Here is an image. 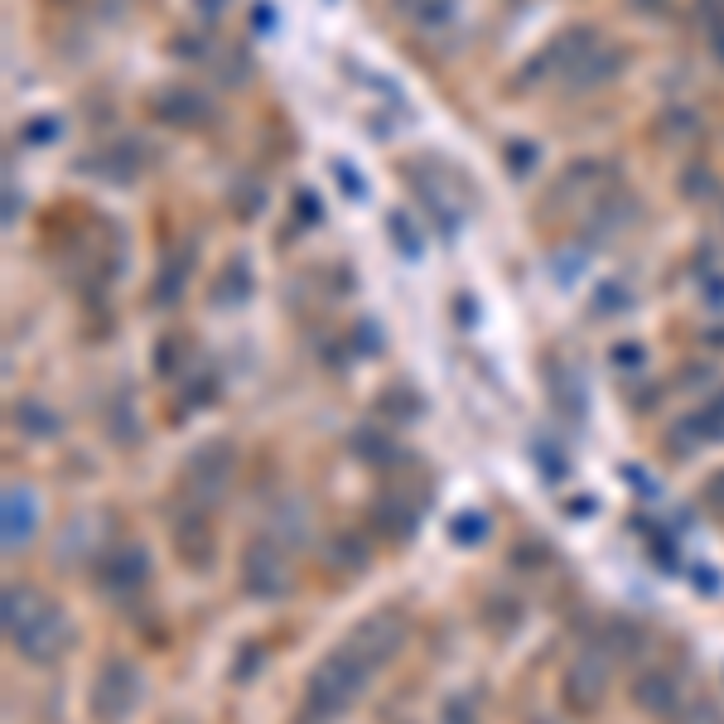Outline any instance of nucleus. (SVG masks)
I'll return each mask as SVG.
<instances>
[{
	"label": "nucleus",
	"mask_w": 724,
	"mask_h": 724,
	"mask_svg": "<svg viewBox=\"0 0 724 724\" xmlns=\"http://www.w3.org/2000/svg\"><path fill=\"white\" fill-rule=\"evenodd\" d=\"M0 623H5V638L25 662L35 666H53L63 652L73 648V623L59 604L39 594L29 585H5V599H0Z\"/></svg>",
	"instance_id": "obj_1"
},
{
	"label": "nucleus",
	"mask_w": 724,
	"mask_h": 724,
	"mask_svg": "<svg viewBox=\"0 0 724 724\" xmlns=\"http://www.w3.org/2000/svg\"><path fill=\"white\" fill-rule=\"evenodd\" d=\"M372 666L358 662L348 648H333L329 656H319L315 672H309L305 682V715L309 720H339L348 715V705L367 690V682H372Z\"/></svg>",
	"instance_id": "obj_2"
},
{
	"label": "nucleus",
	"mask_w": 724,
	"mask_h": 724,
	"mask_svg": "<svg viewBox=\"0 0 724 724\" xmlns=\"http://www.w3.org/2000/svg\"><path fill=\"white\" fill-rule=\"evenodd\" d=\"M145 696V676L131 656H107L93 676V690H87V710H93L97 724H126L136 715Z\"/></svg>",
	"instance_id": "obj_3"
},
{
	"label": "nucleus",
	"mask_w": 724,
	"mask_h": 724,
	"mask_svg": "<svg viewBox=\"0 0 724 724\" xmlns=\"http://www.w3.org/2000/svg\"><path fill=\"white\" fill-rule=\"evenodd\" d=\"M290 585H295V575H290L285 541H275L271 531L251 537L247 551H242V589H247V599H256V604H281L290 594Z\"/></svg>",
	"instance_id": "obj_4"
},
{
	"label": "nucleus",
	"mask_w": 724,
	"mask_h": 724,
	"mask_svg": "<svg viewBox=\"0 0 724 724\" xmlns=\"http://www.w3.org/2000/svg\"><path fill=\"white\" fill-rule=\"evenodd\" d=\"M237 444L232 440H204L194 454L184 459V493L194 498V503H218L222 493L232 488V478H237Z\"/></svg>",
	"instance_id": "obj_5"
},
{
	"label": "nucleus",
	"mask_w": 724,
	"mask_h": 724,
	"mask_svg": "<svg viewBox=\"0 0 724 724\" xmlns=\"http://www.w3.org/2000/svg\"><path fill=\"white\" fill-rule=\"evenodd\" d=\"M343 648L358 656V662L372 666V672H382V666L406 648V618H401L396 609H377V614L353 623L348 638H343Z\"/></svg>",
	"instance_id": "obj_6"
},
{
	"label": "nucleus",
	"mask_w": 724,
	"mask_h": 724,
	"mask_svg": "<svg viewBox=\"0 0 724 724\" xmlns=\"http://www.w3.org/2000/svg\"><path fill=\"white\" fill-rule=\"evenodd\" d=\"M93 579L107 599H131L150 585V551L145 545H107L93 565Z\"/></svg>",
	"instance_id": "obj_7"
},
{
	"label": "nucleus",
	"mask_w": 724,
	"mask_h": 724,
	"mask_svg": "<svg viewBox=\"0 0 724 724\" xmlns=\"http://www.w3.org/2000/svg\"><path fill=\"white\" fill-rule=\"evenodd\" d=\"M170 541H174V555L188 565L194 575H204L208 565L218 561V537H213V517H208L204 503L188 498V507H180L170 517Z\"/></svg>",
	"instance_id": "obj_8"
},
{
	"label": "nucleus",
	"mask_w": 724,
	"mask_h": 724,
	"mask_svg": "<svg viewBox=\"0 0 724 724\" xmlns=\"http://www.w3.org/2000/svg\"><path fill=\"white\" fill-rule=\"evenodd\" d=\"M39 493L29 483H5V498H0V541H5V555H20L39 531Z\"/></svg>",
	"instance_id": "obj_9"
},
{
	"label": "nucleus",
	"mask_w": 724,
	"mask_h": 724,
	"mask_svg": "<svg viewBox=\"0 0 724 724\" xmlns=\"http://www.w3.org/2000/svg\"><path fill=\"white\" fill-rule=\"evenodd\" d=\"M609 690V656L599 652H579L561 676V700L575 710V715H589V710L604 700Z\"/></svg>",
	"instance_id": "obj_10"
},
{
	"label": "nucleus",
	"mask_w": 724,
	"mask_h": 724,
	"mask_svg": "<svg viewBox=\"0 0 724 724\" xmlns=\"http://www.w3.org/2000/svg\"><path fill=\"white\" fill-rule=\"evenodd\" d=\"M628 696H633V705H638L642 715H652V720H676V715H682V705H686L682 676L666 672V666H648V672H638V676H633Z\"/></svg>",
	"instance_id": "obj_11"
},
{
	"label": "nucleus",
	"mask_w": 724,
	"mask_h": 724,
	"mask_svg": "<svg viewBox=\"0 0 724 724\" xmlns=\"http://www.w3.org/2000/svg\"><path fill=\"white\" fill-rule=\"evenodd\" d=\"M372 527L382 531L386 541H410L420 527V503H410L401 488H386V493H377L372 503Z\"/></svg>",
	"instance_id": "obj_12"
},
{
	"label": "nucleus",
	"mask_w": 724,
	"mask_h": 724,
	"mask_svg": "<svg viewBox=\"0 0 724 724\" xmlns=\"http://www.w3.org/2000/svg\"><path fill=\"white\" fill-rule=\"evenodd\" d=\"M10 426H15L25 440H59L63 434V416L39 396H20L15 410H10Z\"/></svg>",
	"instance_id": "obj_13"
},
{
	"label": "nucleus",
	"mask_w": 724,
	"mask_h": 724,
	"mask_svg": "<svg viewBox=\"0 0 724 724\" xmlns=\"http://www.w3.org/2000/svg\"><path fill=\"white\" fill-rule=\"evenodd\" d=\"M353 454H358L363 464H372V469H392V464L401 459V444L386 430L363 426V430H353Z\"/></svg>",
	"instance_id": "obj_14"
},
{
	"label": "nucleus",
	"mask_w": 724,
	"mask_h": 724,
	"mask_svg": "<svg viewBox=\"0 0 724 724\" xmlns=\"http://www.w3.org/2000/svg\"><path fill=\"white\" fill-rule=\"evenodd\" d=\"M329 565L343 575H363L367 565H372V545H367L358 531H339V537L329 541Z\"/></svg>",
	"instance_id": "obj_15"
},
{
	"label": "nucleus",
	"mask_w": 724,
	"mask_h": 724,
	"mask_svg": "<svg viewBox=\"0 0 724 724\" xmlns=\"http://www.w3.org/2000/svg\"><path fill=\"white\" fill-rule=\"evenodd\" d=\"M247 295H251V266L242 261V256H232V261L222 266V275H218L213 299H218V305H242Z\"/></svg>",
	"instance_id": "obj_16"
},
{
	"label": "nucleus",
	"mask_w": 724,
	"mask_h": 724,
	"mask_svg": "<svg viewBox=\"0 0 724 724\" xmlns=\"http://www.w3.org/2000/svg\"><path fill=\"white\" fill-rule=\"evenodd\" d=\"M705 426H700V416L690 410V416H682L672 426V434H666V454H676V459H690L696 450H705Z\"/></svg>",
	"instance_id": "obj_17"
},
{
	"label": "nucleus",
	"mask_w": 724,
	"mask_h": 724,
	"mask_svg": "<svg viewBox=\"0 0 724 724\" xmlns=\"http://www.w3.org/2000/svg\"><path fill=\"white\" fill-rule=\"evenodd\" d=\"M155 111H160L164 121H174V126H188V121H198L208 107L198 102V97L188 93V87H174V93H164L160 102H155Z\"/></svg>",
	"instance_id": "obj_18"
},
{
	"label": "nucleus",
	"mask_w": 724,
	"mask_h": 724,
	"mask_svg": "<svg viewBox=\"0 0 724 724\" xmlns=\"http://www.w3.org/2000/svg\"><path fill=\"white\" fill-rule=\"evenodd\" d=\"M107 430H111V440L116 444H140V420L131 416V401L121 396V401H111V410H107Z\"/></svg>",
	"instance_id": "obj_19"
},
{
	"label": "nucleus",
	"mask_w": 724,
	"mask_h": 724,
	"mask_svg": "<svg viewBox=\"0 0 724 724\" xmlns=\"http://www.w3.org/2000/svg\"><path fill=\"white\" fill-rule=\"evenodd\" d=\"M450 537L454 541H459V545H478V541H483L488 537V512H454V517H450Z\"/></svg>",
	"instance_id": "obj_20"
},
{
	"label": "nucleus",
	"mask_w": 724,
	"mask_h": 724,
	"mask_svg": "<svg viewBox=\"0 0 724 724\" xmlns=\"http://www.w3.org/2000/svg\"><path fill=\"white\" fill-rule=\"evenodd\" d=\"M696 416H700V426H705V440L710 444H724V392L710 396L705 406H696Z\"/></svg>",
	"instance_id": "obj_21"
},
{
	"label": "nucleus",
	"mask_w": 724,
	"mask_h": 724,
	"mask_svg": "<svg viewBox=\"0 0 724 724\" xmlns=\"http://www.w3.org/2000/svg\"><path fill=\"white\" fill-rule=\"evenodd\" d=\"M609 363H614L618 372H642L648 348H642V343H614V348H609Z\"/></svg>",
	"instance_id": "obj_22"
},
{
	"label": "nucleus",
	"mask_w": 724,
	"mask_h": 724,
	"mask_svg": "<svg viewBox=\"0 0 724 724\" xmlns=\"http://www.w3.org/2000/svg\"><path fill=\"white\" fill-rule=\"evenodd\" d=\"M440 724H478V710H474V696H450L440 705Z\"/></svg>",
	"instance_id": "obj_23"
},
{
	"label": "nucleus",
	"mask_w": 724,
	"mask_h": 724,
	"mask_svg": "<svg viewBox=\"0 0 724 724\" xmlns=\"http://www.w3.org/2000/svg\"><path fill=\"white\" fill-rule=\"evenodd\" d=\"M386 228H392V237H396V251L401 256H420V237H416V228H410L401 213L386 218Z\"/></svg>",
	"instance_id": "obj_24"
},
{
	"label": "nucleus",
	"mask_w": 724,
	"mask_h": 724,
	"mask_svg": "<svg viewBox=\"0 0 724 724\" xmlns=\"http://www.w3.org/2000/svg\"><path fill=\"white\" fill-rule=\"evenodd\" d=\"M184 401H188V406H208V401H218V377L213 372L194 377V382L184 386Z\"/></svg>",
	"instance_id": "obj_25"
},
{
	"label": "nucleus",
	"mask_w": 724,
	"mask_h": 724,
	"mask_svg": "<svg viewBox=\"0 0 724 724\" xmlns=\"http://www.w3.org/2000/svg\"><path fill=\"white\" fill-rule=\"evenodd\" d=\"M531 164H537V145H531V140H512L507 145V170L512 174H531Z\"/></svg>",
	"instance_id": "obj_26"
},
{
	"label": "nucleus",
	"mask_w": 724,
	"mask_h": 724,
	"mask_svg": "<svg viewBox=\"0 0 724 724\" xmlns=\"http://www.w3.org/2000/svg\"><path fill=\"white\" fill-rule=\"evenodd\" d=\"M261 662H266L261 648H242L237 666H232V682H251V676H261Z\"/></svg>",
	"instance_id": "obj_27"
},
{
	"label": "nucleus",
	"mask_w": 724,
	"mask_h": 724,
	"mask_svg": "<svg viewBox=\"0 0 724 724\" xmlns=\"http://www.w3.org/2000/svg\"><path fill=\"white\" fill-rule=\"evenodd\" d=\"M623 305H628V290H623L618 281H604V290L594 295V309H599V315H609V309H623Z\"/></svg>",
	"instance_id": "obj_28"
},
{
	"label": "nucleus",
	"mask_w": 724,
	"mask_h": 724,
	"mask_svg": "<svg viewBox=\"0 0 724 724\" xmlns=\"http://www.w3.org/2000/svg\"><path fill=\"white\" fill-rule=\"evenodd\" d=\"M333 174H339V184L348 188L353 198H363V194H367V188L358 184V174H353V164H348V160H339V164H333Z\"/></svg>",
	"instance_id": "obj_29"
},
{
	"label": "nucleus",
	"mask_w": 724,
	"mask_h": 724,
	"mask_svg": "<svg viewBox=\"0 0 724 724\" xmlns=\"http://www.w3.org/2000/svg\"><path fill=\"white\" fill-rule=\"evenodd\" d=\"M705 503L715 507V512H724V474H715V483L705 488Z\"/></svg>",
	"instance_id": "obj_30"
},
{
	"label": "nucleus",
	"mask_w": 724,
	"mask_h": 724,
	"mask_svg": "<svg viewBox=\"0 0 724 724\" xmlns=\"http://www.w3.org/2000/svg\"><path fill=\"white\" fill-rule=\"evenodd\" d=\"M53 136V121H35V126H29V140H49Z\"/></svg>",
	"instance_id": "obj_31"
},
{
	"label": "nucleus",
	"mask_w": 724,
	"mask_h": 724,
	"mask_svg": "<svg viewBox=\"0 0 724 724\" xmlns=\"http://www.w3.org/2000/svg\"><path fill=\"white\" fill-rule=\"evenodd\" d=\"M710 49H715V53H720V63H724V20H720L715 29H710Z\"/></svg>",
	"instance_id": "obj_32"
},
{
	"label": "nucleus",
	"mask_w": 724,
	"mask_h": 724,
	"mask_svg": "<svg viewBox=\"0 0 724 724\" xmlns=\"http://www.w3.org/2000/svg\"><path fill=\"white\" fill-rule=\"evenodd\" d=\"M633 5H638L642 15H662V10H666V0H633Z\"/></svg>",
	"instance_id": "obj_33"
},
{
	"label": "nucleus",
	"mask_w": 724,
	"mask_h": 724,
	"mask_svg": "<svg viewBox=\"0 0 724 724\" xmlns=\"http://www.w3.org/2000/svg\"><path fill=\"white\" fill-rule=\"evenodd\" d=\"M696 585H700V589H720V575H710V570H696Z\"/></svg>",
	"instance_id": "obj_34"
}]
</instances>
